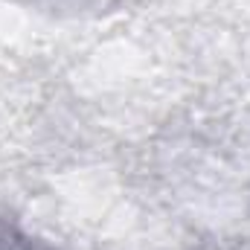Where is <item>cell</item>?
Masks as SVG:
<instances>
[{"label": "cell", "instance_id": "cell-1", "mask_svg": "<svg viewBox=\"0 0 250 250\" xmlns=\"http://www.w3.org/2000/svg\"><path fill=\"white\" fill-rule=\"evenodd\" d=\"M0 250H56L50 242L32 236L23 224L0 212Z\"/></svg>", "mask_w": 250, "mask_h": 250}, {"label": "cell", "instance_id": "cell-2", "mask_svg": "<svg viewBox=\"0 0 250 250\" xmlns=\"http://www.w3.org/2000/svg\"><path fill=\"white\" fill-rule=\"evenodd\" d=\"M38 3L44 12H53V15H70V18H79V15H87V12H99L105 9L111 0H32Z\"/></svg>", "mask_w": 250, "mask_h": 250}]
</instances>
